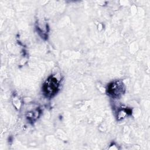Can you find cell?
<instances>
[{"instance_id": "6da1fadb", "label": "cell", "mask_w": 150, "mask_h": 150, "mask_svg": "<svg viewBox=\"0 0 150 150\" xmlns=\"http://www.w3.org/2000/svg\"><path fill=\"white\" fill-rule=\"evenodd\" d=\"M59 87V82L53 76L49 77L42 86L43 94L48 98L53 97L57 93Z\"/></svg>"}, {"instance_id": "7a4b0ae2", "label": "cell", "mask_w": 150, "mask_h": 150, "mask_svg": "<svg viewBox=\"0 0 150 150\" xmlns=\"http://www.w3.org/2000/svg\"><path fill=\"white\" fill-rule=\"evenodd\" d=\"M125 92V86L124 83L120 81H114L108 84L107 88V93L110 97L112 98H119Z\"/></svg>"}]
</instances>
